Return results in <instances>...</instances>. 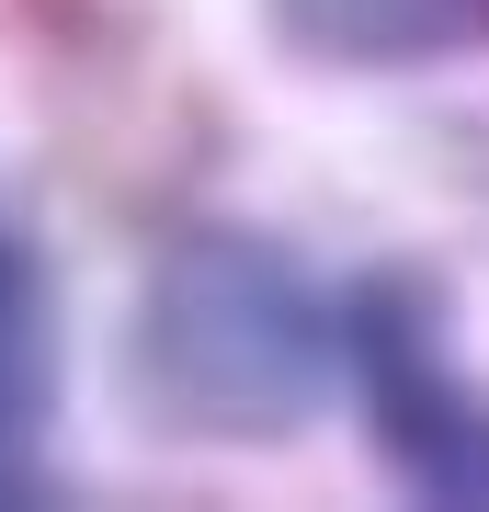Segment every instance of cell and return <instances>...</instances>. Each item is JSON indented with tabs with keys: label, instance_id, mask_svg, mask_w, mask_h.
Masks as SVG:
<instances>
[{
	"label": "cell",
	"instance_id": "1",
	"mask_svg": "<svg viewBox=\"0 0 489 512\" xmlns=\"http://www.w3.org/2000/svg\"><path fill=\"white\" fill-rule=\"evenodd\" d=\"M342 376V296L262 228H182L137 285L126 399L171 444H285Z\"/></svg>",
	"mask_w": 489,
	"mask_h": 512
},
{
	"label": "cell",
	"instance_id": "2",
	"mask_svg": "<svg viewBox=\"0 0 489 512\" xmlns=\"http://www.w3.org/2000/svg\"><path fill=\"white\" fill-rule=\"evenodd\" d=\"M342 387L376 433V456L399 467V490L444 512H489V387L455 365L433 274L376 262L342 285Z\"/></svg>",
	"mask_w": 489,
	"mask_h": 512
},
{
	"label": "cell",
	"instance_id": "3",
	"mask_svg": "<svg viewBox=\"0 0 489 512\" xmlns=\"http://www.w3.org/2000/svg\"><path fill=\"white\" fill-rule=\"evenodd\" d=\"M262 23L296 69H353V80L489 57V0H262Z\"/></svg>",
	"mask_w": 489,
	"mask_h": 512
},
{
	"label": "cell",
	"instance_id": "4",
	"mask_svg": "<svg viewBox=\"0 0 489 512\" xmlns=\"http://www.w3.org/2000/svg\"><path fill=\"white\" fill-rule=\"evenodd\" d=\"M46 410H57V274L23 228H0V501H46Z\"/></svg>",
	"mask_w": 489,
	"mask_h": 512
}]
</instances>
